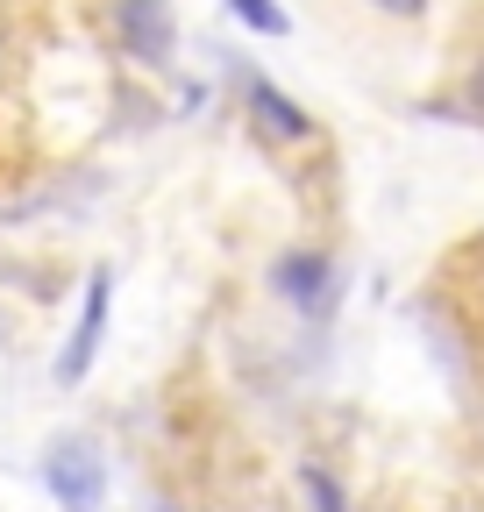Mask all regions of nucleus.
<instances>
[{"instance_id": "2", "label": "nucleus", "mask_w": 484, "mask_h": 512, "mask_svg": "<svg viewBox=\"0 0 484 512\" xmlns=\"http://www.w3.org/2000/svg\"><path fill=\"white\" fill-rule=\"evenodd\" d=\"M107 306H114V271H93L86 285V306H79V328L65 342V356H57V384H79L100 356V335H107Z\"/></svg>"}, {"instance_id": "6", "label": "nucleus", "mask_w": 484, "mask_h": 512, "mask_svg": "<svg viewBox=\"0 0 484 512\" xmlns=\"http://www.w3.org/2000/svg\"><path fill=\"white\" fill-rule=\"evenodd\" d=\"M235 22H250L257 36H292V15L278 8V0H228Z\"/></svg>"}, {"instance_id": "9", "label": "nucleus", "mask_w": 484, "mask_h": 512, "mask_svg": "<svg viewBox=\"0 0 484 512\" xmlns=\"http://www.w3.org/2000/svg\"><path fill=\"white\" fill-rule=\"evenodd\" d=\"M470 100H477V107H484V64H477V79H470Z\"/></svg>"}, {"instance_id": "1", "label": "nucleus", "mask_w": 484, "mask_h": 512, "mask_svg": "<svg viewBox=\"0 0 484 512\" xmlns=\"http://www.w3.org/2000/svg\"><path fill=\"white\" fill-rule=\"evenodd\" d=\"M43 484H50V498L65 505V512H100V498H107L100 448L93 441H57L50 456H43Z\"/></svg>"}, {"instance_id": "5", "label": "nucleus", "mask_w": 484, "mask_h": 512, "mask_svg": "<svg viewBox=\"0 0 484 512\" xmlns=\"http://www.w3.org/2000/svg\"><path fill=\"white\" fill-rule=\"evenodd\" d=\"M250 114H257V128H271V136H285V143H307L314 136V114L299 100H285L271 79H250Z\"/></svg>"}, {"instance_id": "8", "label": "nucleus", "mask_w": 484, "mask_h": 512, "mask_svg": "<svg viewBox=\"0 0 484 512\" xmlns=\"http://www.w3.org/2000/svg\"><path fill=\"white\" fill-rule=\"evenodd\" d=\"M371 8H385V15H399V22H413L420 8H428V0H371Z\"/></svg>"}, {"instance_id": "7", "label": "nucleus", "mask_w": 484, "mask_h": 512, "mask_svg": "<svg viewBox=\"0 0 484 512\" xmlns=\"http://www.w3.org/2000/svg\"><path fill=\"white\" fill-rule=\"evenodd\" d=\"M299 484H307V498H314V512H342V484L321 470V463H307L299 470Z\"/></svg>"}, {"instance_id": "4", "label": "nucleus", "mask_w": 484, "mask_h": 512, "mask_svg": "<svg viewBox=\"0 0 484 512\" xmlns=\"http://www.w3.org/2000/svg\"><path fill=\"white\" fill-rule=\"evenodd\" d=\"M271 285L292 299V306H321L328 299V256L321 249H292V256H278V271H271Z\"/></svg>"}, {"instance_id": "3", "label": "nucleus", "mask_w": 484, "mask_h": 512, "mask_svg": "<svg viewBox=\"0 0 484 512\" xmlns=\"http://www.w3.org/2000/svg\"><path fill=\"white\" fill-rule=\"evenodd\" d=\"M121 43L136 57L164 64L171 43H178V22H171V0H121Z\"/></svg>"}]
</instances>
